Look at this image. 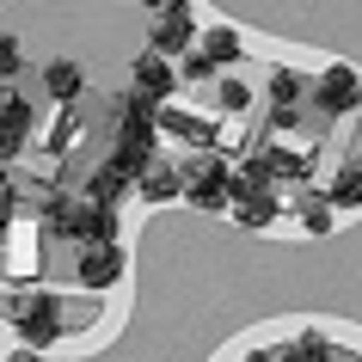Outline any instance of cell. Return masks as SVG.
<instances>
[{
	"label": "cell",
	"instance_id": "cell-21",
	"mask_svg": "<svg viewBox=\"0 0 362 362\" xmlns=\"http://www.w3.org/2000/svg\"><path fill=\"white\" fill-rule=\"evenodd\" d=\"M240 362H283V350H246Z\"/></svg>",
	"mask_w": 362,
	"mask_h": 362
},
{
	"label": "cell",
	"instance_id": "cell-20",
	"mask_svg": "<svg viewBox=\"0 0 362 362\" xmlns=\"http://www.w3.org/2000/svg\"><path fill=\"white\" fill-rule=\"evenodd\" d=\"M25 68V56H19V37H6V31H0V80H13Z\"/></svg>",
	"mask_w": 362,
	"mask_h": 362
},
{
	"label": "cell",
	"instance_id": "cell-23",
	"mask_svg": "<svg viewBox=\"0 0 362 362\" xmlns=\"http://www.w3.org/2000/svg\"><path fill=\"white\" fill-rule=\"evenodd\" d=\"M141 6H148V13H160V6H166V0H141Z\"/></svg>",
	"mask_w": 362,
	"mask_h": 362
},
{
	"label": "cell",
	"instance_id": "cell-3",
	"mask_svg": "<svg viewBox=\"0 0 362 362\" xmlns=\"http://www.w3.org/2000/svg\"><path fill=\"white\" fill-rule=\"evenodd\" d=\"M185 197H191L197 209H228L233 203V166L228 160H215V153H197L191 166H185Z\"/></svg>",
	"mask_w": 362,
	"mask_h": 362
},
{
	"label": "cell",
	"instance_id": "cell-13",
	"mask_svg": "<svg viewBox=\"0 0 362 362\" xmlns=\"http://www.w3.org/2000/svg\"><path fill=\"white\" fill-rule=\"evenodd\" d=\"M325 197H332V209H362V148L332 172V191Z\"/></svg>",
	"mask_w": 362,
	"mask_h": 362
},
{
	"label": "cell",
	"instance_id": "cell-12",
	"mask_svg": "<svg viewBox=\"0 0 362 362\" xmlns=\"http://www.w3.org/2000/svg\"><path fill=\"white\" fill-rule=\"evenodd\" d=\"M313 93V86H307L301 74H288V68H276V74H270V105H276V129H283V123H295V111H301V98Z\"/></svg>",
	"mask_w": 362,
	"mask_h": 362
},
{
	"label": "cell",
	"instance_id": "cell-15",
	"mask_svg": "<svg viewBox=\"0 0 362 362\" xmlns=\"http://www.w3.org/2000/svg\"><path fill=\"white\" fill-rule=\"evenodd\" d=\"M203 56H209L215 68H240L246 43H240V31H233V25H209V31H203Z\"/></svg>",
	"mask_w": 362,
	"mask_h": 362
},
{
	"label": "cell",
	"instance_id": "cell-10",
	"mask_svg": "<svg viewBox=\"0 0 362 362\" xmlns=\"http://www.w3.org/2000/svg\"><path fill=\"white\" fill-rule=\"evenodd\" d=\"M233 221H240V228H252V233H264L270 221H276V209H283V203H276V185H264V191H233Z\"/></svg>",
	"mask_w": 362,
	"mask_h": 362
},
{
	"label": "cell",
	"instance_id": "cell-8",
	"mask_svg": "<svg viewBox=\"0 0 362 362\" xmlns=\"http://www.w3.org/2000/svg\"><path fill=\"white\" fill-rule=\"evenodd\" d=\"M123 191H135V172L111 153L105 166L86 172V191H80V197H93V203H105V209H117V203H123Z\"/></svg>",
	"mask_w": 362,
	"mask_h": 362
},
{
	"label": "cell",
	"instance_id": "cell-14",
	"mask_svg": "<svg viewBox=\"0 0 362 362\" xmlns=\"http://www.w3.org/2000/svg\"><path fill=\"white\" fill-rule=\"evenodd\" d=\"M43 93L62 98V105H74V98L86 93V68H80V62H49V68H43Z\"/></svg>",
	"mask_w": 362,
	"mask_h": 362
},
{
	"label": "cell",
	"instance_id": "cell-16",
	"mask_svg": "<svg viewBox=\"0 0 362 362\" xmlns=\"http://www.w3.org/2000/svg\"><path fill=\"white\" fill-rule=\"evenodd\" d=\"M160 129L185 135V141H197V148H209V141H215V117H191V111H160Z\"/></svg>",
	"mask_w": 362,
	"mask_h": 362
},
{
	"label": "cell",
	"instance_id": "cell-6",
	"mask_svg": "<svg viewBox=\"0 0 362 362\" xmlns=\"http://www.w3.org/2000/svg\"><path fill=\"white\" fill-rule=\"evenodd\" d=\"M129 80H135V93L141 98H153V105H166L185 80H178V62L166 56V49H141V56L129 62Z\"/></svg>",
	"mask_w": 362,
	"mask_h": 362
},
{
	"label": "cell",
	"instance_id": "cell-19",
	"mask_svg": "<svg viewBox=\"0 0 362 362\" xmlns=\"http://www.w3.org/2000/svg\"><path fill=\"white\" fill-rule=\"evenodd\" d=\"M301 228H307V233H320V240H325V233L338 228V215H332V209H320V203H307V209H301Z\"/></svg>",
	"mask_w": 362,
	"mask_h": 362
},
{
	"label": "cell",
	"instance_id": "cell-17",
	"mask_svg": "<svg viewBox=\"0 0 362 362\" xmlns=\"http://www.w3.org/2000/svg\"><path fill=\"white\" fill-rule=\"evenodd\" d=\"M338 350H332V338H320V332H295V338L283 344V362H332Z\"/></svg>",
	"mask_w": 362,
	"mask_h": 362
},
{
	"label": "cell",
	"instance_id": "cell-22",
	"mask_svg": "<svg viewBox=\"0 0 362 362\" xmlns=\"http://www.w3.org/2000/svg\"><path fill=\"white\" fill-rule=\"evenodd\" d=\"M13 362H43V356H37V350H31V344H25V350H19V356H13Z\"/></svg>",
	"mask_w": 362,
	"mask_h": 362
},
{
	"label": "cell",
	"instance_id": "cell-2",
	"mask_svg": "<svg viewBox=\"0 0 362 362\" xmlns=\"http://www.w3.org/2000/svg\"><path fill=\"white\" fill-rule=\"evenodd\" d=\"M13 320H19V338L31 344V350H43V344H56L74 332V320H68V307L56 301V295H43V288H31V295H19L13 301Z\"/></svg>",
	"mask_w": 362,
	"mask_h": 362
},
{
	"label": "cell",
	"instance_id": "cell-11",
	"mask_svg": "<svg viewBox=\"0 0 362 362\" xmlns=\"http://www.w3.org/2000/svg\"><path fill=\"white\" fill-rule=\"evenodd\" d=\"M135 191H141V203H178L185 197V172H172L166 160H148L135 172Z\"/></svg>",
	"mask_w": 362,
	"mask_h": 362
},
{
	"label": "cell",
	"instance_id": "cell-7",
	"mask_svg": "<svg viewBox=\"0 0 362 362\" xmlns=\"http://www.w3.org/2000/svg\"><path fill=\"white\" fill-rule=\"evenodd\" d=\"M191 37H197L191 0H166V6L153 13V25H148V43H153V49H166V56H185V49H191Z\"/></svg>",
	"mask_w": 362,
	"mask_h": 362
},
{
	"label": "cell",
	"instance_id": "cell-9",
	"mask_svg": "<svg viewBox=\"0 0 362 362\" xmlns=\"http://www.w3.org/2000/svg\"><path fill=\"white\" fill-rule=\"evenodd\" d=\"M31 123H37V111H31L19 93H0V160L31 141Z\"/></svg>",
	"mask_w": 362,
	"mask_h": 362
},
{
	"label": "cell",
	"instance_id": "cell-18",
	"mask_svg": "<svg viewBox=\"0 0 362 362\" xmlns=\"http://www.w3.org/2000/svg\"><path fill=\"white\" fill-rule=\"evenodd\" d=\"M215 111H252V86H246V80H240V74H221V80H215Z\"/></svg>",
	"mask_w": 362,
	"mask_h": 362
},
{
	"label": "cell",
	"instance_id": "cell-5",
	"mask_svg": "<svg viewBox=\"0 0 362 362\" xmlns=\"http://www.w3.org/2000/svg\"><path fill=\"white\" fill-rule=\"evenodd\" d=\"M123 270H129V252L117 246V240H86L80 246V264H74L80 288H117Z\"/></svg>",
	"mask_w": 362,
	"mask_h": 362
},
{
	"label": "cell",
	"instance_id": "cell-1",
	"mask_svg": "<svg viewBox=\"0 0 362 362\" xmlns=\"http://www.w3.org/2000/svg\"><path fill=\"white\" fill-rule=\"evenodd\" d=\"M153 141H160V117H153V98L123 93L117 98V160L129 172H141L153 160Z\"/></svg>",
	"mask_w": 362,
	"mask_h": 362
},
{
	"label": "cell",
	"instance_id": "cell-4",
	"mask_svg": "<svg viewBox=\"0 0 362 362\" xmlns=\"http://www.w3.org/2000/svg\"><path fill=\"white\" fill-rule=\"evenodd\" d=\"M307 98H313L325 117H356L362 111V74L350 68V62H332V68L313 80V93H307Z\"/></svg>",
	"mask_w": 362,
	"mask_h": 362
}]
</instances>
